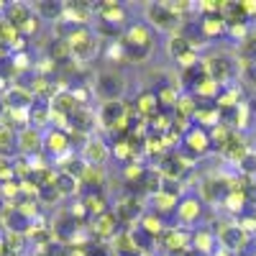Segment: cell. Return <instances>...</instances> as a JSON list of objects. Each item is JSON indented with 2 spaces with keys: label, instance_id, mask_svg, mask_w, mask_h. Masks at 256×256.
<instances>
[{
  "label": "cell",
  "instance_id": "1",
  "mask_svg": "<svg viewBox=\"0 0 256 256\" xmlns=\"http://www.w3.org/2000/svg\"><path fill=\"white\" fill-rule=\"evenodd\" d=\"M120 41H123L128 64H144V62H148V56H152L154 49H156L154 28L148 26L146 20H134V24H128Z\"/></svg>",
  "mask_w": 256,
  "mask_h": 256
},
{
  "label": "cell",
  "instance_id": "2",
  "mask_svg": "<svg viewBox=\"0 0 256 256\" xmlns=\"http://www.w3.org/2000/svg\"><path fill=\"white\" fill-rule=\"evenodd\" d=\"M67 44H70V52H72V62L84 67V64H90L98 54H100V46L102 41L100 36L95 34V28L90 26H77L70 36H67Z\"/></svg>",
  "mask_w": 256,
  "mask_h": 256
},
{
  "label": "cell",
  "instance_id": "3",
  "mask_svg": "<svg viewBox=\"0 0 256 256\" xmlns=\"http://www.w3.org/2000/svg\"><path fill=\"white\" fill-rule=\"evenodd\" d=\"M123 92H126V74L118 67H105L92 77V95L100 102L123 100Z\"/></svg>",
  "mask_w": 256,
  "mask_h": 256
},
{
  "label": "cell",
  "instance_id": "4",
  "mask_svg": "<svg viewBox=\"0 0 256 256\" xmlns=\"http://www.w3.org/2000/svg\"><path fill=\"white\" fill-rule=\"evenodd\" d=\"M205 70H208L210 80H216L220 88H226V84L236 82V77H241L236 54H226V52H216V54L205 56Z\"/></svg>",
  "mask_w": 256,
  "mask_h": 256
},
{
  "label": "cell",
  "instance_id": "5",
  "mask_svg": "<svg viewBox=\"0 0 256 256\" xmlns=\"http://www.w3.org/2000/svg\"><path fill=\"white\" fill-rule=\"evenodd\" d=\"M144 20L154 31H164V34H177L182 28V18L174 13L172 3H146L144 6Z\"/></svg>",
  "mask_w": 256,
  "mask_h": 256
},
{
  "label": "cell",
  "instance_id": "6",
  "mask_svg": "<svg viewBox=\"0 0 256 256\" xmlns=\"http://www.w3.org/2000/svg\"><path fill=\"white\" fill-rule=\"evenodd\" d=\"M3 18L8 20L13 28H18V34L24 36V38H26V36H34V34L38 31V24H41V18L36 16L34 6H31V3H24V0L8 3Z\"/></svg>",
  "mask_w": 256,
  "mask_h": 256
},
{
  "label": "cell",
  "instance_id": "7",
  "mask_svg": "<svg viewBox=\"0 0 256 256\" xmlns=\"http://www.w3.org/2000/svg\"><path fill=\"white\" fill-rule=\"evenodd\" d=\"M146 210H148V208H146L144 198L136 195V192H123V195L116 200V205H113V212L118 216V220H120L123 228L138 226L141 218L146 216Z\"/></svg>",
  "mask_w": 256,
  "mask_h": 256
},
{
  "label": "cell",
  "instance_id": "8",
  "mask_svg": "<svg viewBox=\"0 0 256 256\" xmlns=\"http://www.w3.org/2000/svg\"><path fill=\"white\" fill-rule=\"evenodd\" d=\"M202 218H205V202H202V198L195 195V192H184L180 205H177V212H174V226L195 230V228H200Z\"/></svg>",
  "mask_w": 256,
  "mask_h": 256
},
{
  "label": "cell",
  "instance_id": "9",
  "mask_svg": "<svg viewBox=\"0 0 256 256\" xmlns=\"http://www.w3.org/2000/svg\"><path fill=\"white\" fill-rule=\"evenodd\" d=\"M72 146H74V144H72V136H70L67 131H62V128L49 126L46 131H44V156H46L49 162H54V166H56L59 162H64L67 156L74 154Z\"/></svg>",
  "mask_w": 256,
  "mask_h": 256
},
{
  "label": "cell",
  "instance_id": "10",
  "mask_svg": "<svg viewBox=\"0 0 256 256\" xmlns=\"http://www.w3.org/2000/svg\"><path fill=\"white\" fill-rule=\"evenodd\" d=\"M166 54L180 64V70L195 67V64L202 62V59H200V49L192 44V41H190L184 34H180V31L166 38Z\"/></svg>",
  "mask_w": 256,
  "mask_h": 256
},
{
  "label": "cell",
  "instance_id": "11",
  "mask_svg": "<svg viewBox=\"0 0 256 256\" xmlns=\"http://www.w3.org/2000/svg\"><path fill=\"white\" fill-rule=\"evenodd\" d=\"M212 230H216L218 236V246L233 256H241L248 246V233L236 223V220H228V223H220V226H212Z\"/></svg>",
  "mask_w": 256,
  "mask_h": 256
},
{
  "label": "cell",
  "instance_id": "12",
  "mask_svg": "<svg viewBox=\"0 0 256 256\" xmlns=\"http://www.w3.org/2000/svg\"><path fill=\"white\" fill-rule=\"evenodd\" d=\"M180 152L187 154L192 162L205 156L208 152H212V146H210V131H208V128H202V126H198V123H192L187 131H184V136H182Z\"/></svg>",
  "mask_w": 256,
  "mask_h": 256
},
{
  "label": "cell",
  "instance_id": "13",
  "mask_svg": "<svg viewBox=\"0 0 256 256\" xmlns=\"http://www.w3.org/2000/svg\"><path fill=\"white\" fill-rule=\"evenodd\" d=\"M110 156H113V152H110L108 141H102V138H98V136H90L88 141L80 146V159L88 164V166L102 169V164L108 162Z\"/></svg>",
  "mask_w": 256,
  "mask_h": 256
},
{
  "label": "cell",
  "instance_id": "14",
  "mask_svg": "<svg viewBox=\"0 0 256 256\" xmlns=\"http://www.w3.org/2000/svg\"><path fill=\"white\" fill-rule=\"evenodd\" d=\"M159 248L166 251H190L192 248V230L182 226H166V230L159 236Z\"/></svg>",
  "mask_w": 256,
  "mask_h": 256
},
{
  "label": "cell",
  "instance_id": "15",
  "mask_svg": "<svg viewBox=\"0 0 256 256\" xmlns=\"http://www.w3.org/2000/svg\"><path fill=\"white\" fill-rule=\"evenodd\" d=\"M3 100V108L6 110H13V113H28L31 105L36 102V95L28 90V88H20V84H10V88L0 95Z\"/></svg>",
  "mask_w": 256,
  "mask_h": 256
},
{
  "label": "cell",
  "instance_id": "16",
  "mask_svg": "<svg viewBox=\"0 0 256 256\" xmlns=\"http://www.w3.org/2000/svg\"><path fill=\"white\" fill-rule=\"evenodd\" d=\"M18 154L28 156V159H36L44 154V131H38L34 126L18 131Z\"/></svg>",
  "mask_w": 256,
  "mask_h": 256
},
{
  "label": "cell",
  "instance_id": "17",
  "mask_svg": "<svg viewBox=\"0 0 256 256\" xmlns=\"http://www.w3.org/2000/svg\"><path fill=\"white\" fill-rule=\"evenodd\" d=\"M95 18L126 28L128 26V6L118 3V0H102V3H95Z\"/></svg>",
  "mask_w": 256,
  "mask_h": 256
},
{
  "label": "cell",
  "instance_id": "18",
  "mask_svg": "<svg viewBox=\"0 0 256 256\" xmlns=\"http://www.w3.org/2000/svg\"><path fill=\"white\" fill-rule=\"evenodd\" d=\"M95 18V3H84V0H70L64 3V18L72 26H90V20Z\"/></svg>",
  "mask_w": 256,
  "mask_h": 256
},
{
  "label": "cell",
  "instance_id": "19",
  "mask_svg": "<svg viewBox=\"0 0 256 256\" xmlns=\"http://www.w3.org/2000/svg\"><path fill=\"white\" fill-rule=\"evenodd\" d=\"M80 202H82L84 212H88L90 223L98 220V218H102L105 212H110V210H113V208L108 205V198H105V192H82V195H80Z\"/></svg>",
  "mask_w": 256,
  "mask_h": 256
},
{
  "label": "cell",
  "instance_id": "20",
  "mask_svg": "<svg viewBox=\"0 0 256 256\" xmlns=\"http://www.w3.org/2000/svg\"><path fill=\"white\" fill-rule=\"evenodd\" d=\"M134 110L141 120H152L156 113H162V105H159V98L152 92V90H144L138 92V98L134 100Z\"/></svg>",
  "mask_w": 256,
  "mask_h": 256
},
{
  "label": "cell",
  "instance_id": "21",
  "mask_svg": "<svg viewBox=\"0 0 256 256\" xmlns=\"http://www.w3.org/2000/svg\"><path fill=\"white\" fill-rule=\"evenodd\" d=\"M200 31L205 41H216L220 36H228V26L223 20V13H212V16H200Z\"/></svg>",
  "mask_w": 256,
  "mask_h": 256
},
{
  "label": "cell",
  "instance_id": "22",
  "mask_svg": "<svg viewBox=\"0 0 256 256\" xmlns=\"http://www.w3.org/2000/svg\"><path fill=\"white\" fill-rule=\"evenodd\" d=\"M36 16L41 20H46V24H59V20L64 18V3L62 0H36V3H31Z\"/></svg>",
  "mask_w": 256,
  "mask_h": 256
},
{
  "label": "cell",
  "instance_id": "23",
  "mask_svg": "<svg viewBox=\"0 0 256 256\" xmlns=\"http://www.w3.org/2000/svg\"><path fill=\"white\" fill-rule=\"evenodd\" d=\"M54 187L59 190V195L62 198H80L82 195V184L77 177L67 174V172H62V169H56V177H54Z\"/></svg>",
  "mask_w": 256,
  "mask_h": 256
},
{
  "label": "cell",
  "instance_id": "24",
  "mask_svg": "<svg viewBox=\"0 0 256 256\" xmlns=\"http://www.w3.org/2000/svg\"><path fill=\"white\" fill-rule=\"evenodd\" d=\"M28 118H31V126L38 128V131H44V128L52 126V102L46 100H36L28 110Z\"/></svg>",
  "mask_w": 256,
  "mask_h": 256
},
{
  "label": "cell",
  "instance_id": "25",
  "mask_svg": "<svg viewBox=\"0 0 256 256\" xmlns=\"http://www.w3.org/2000/svg\"><path fill=\"white\" fill-rule=\"evenodd\" d=\"M80 184H82V192H105V172L98 166H88Z\"/></svg>",
  "mask_w": 256,
  "mask_h": 256
},
{
  "label": "cell",
  "instance_id": "26",
  "mask_svg": "<svg viewBox=\"0 0 256 256\" xmlns=\"http://www.w3.org/2000/svg\"><path fill=\"white\" fill-rule=\"evenodd\" d=\"M166 226H169V223H166L162 216H156L154 210H146V216H144V218H141V223H138V228H141V230H146L148 236L156 238V241H159L162 233L166 230Z\"/></svg>",
  "mask_w": 256,
  "mask_h": 256
},
{
  "label": "cell",
  "instance_id": "27",
  "mask_svg": "<svg viewBox=\"0 0 256 256\" xmlns=\"http://www.w3.org/2000/svg\"><path fill=\"white\" fill-rule=\"evenodd\" d=\"M236 59L238 64H248V62H256V26L248 31V36L236 44Z\"/></svg>",
  "mask_w": 256,
  "mask_h": 256
},
{
  "label": "cell",
  "instance_id": "28",
  "mask_svg": "<svg viewBox=\"0 0 256 256\" xmlns=\"http://www.w3.org/2000/svg\"><path fill=\"white\" fill-rule=\"evenodd\" d=\"M233 134H236V131H233L230 126H223V123H218L216 128H210V146H212V152L220 154L223 148H226V144L230 141Z\"/></svg>",
  "mask_w": 256,
  "mask_h": 256
},
{
  "label": "cell",
  "instance_id": "29",
  "mask_svg": "<svg viewBox=\"0 0 256 256\" xmlns=\"http://www.w3.org/2000/svg\"><path fill=\"white\" fill-rule=\"evenodd\" d=\"M13 152H18V131L0 126V156H13Z\"/></svg>",
  "mask_w": 256,
  "mask_h": 256
},
{
  "label": "cell",
  "instance_id": "30",
  "mask_svg": "<svg viewBox=\"0 0 256 256\" xmlns=\"http://www.w3.org/2000/svg\"><path fill=\"white\" fill-rule=\"evenodd\" d=\"M102 56L108 62H113V64H128L123 41H105V44H102Z\"/></svg>",
  "mask_w": 256,
  "mask_h": 256
},
{
  "label": "cell",
  "instance_id": "31",
  "mask_svg": "<svg viewBox=\"0 0 256 256\" xmlns=\"http://www.w3.org/2000/svg\"><path fill=\"white\" fill-rule=\"evenodd\" d=\"M236 172L246 180H256V148H251V152L236 164Z\"/></svg>",
  "mask_w": 256,
  "mask_h": 256
},
{
  "label": "cell",
  "instance_id": "32",
  "mask_svg": "<svg viewBox=\"0 0 256 256\" xmlns=\"http://www.w3.org/2000/svg\"><path fill=\"white\" fill-rule=\"evenodd\" d=\"M36 200H38V205H41V208H52V205H56V202H59V200H64V198L59 195V190H56L54 184H46V187H41V190H38Z\"/></svg>",
  "mask_w": 256,
  "mask_h": 256
},
{
  "label": "cell",
  "instance_id": "33",
  "mask_svg": "<svg viewBox=\"0 0 256 256\" xmlns=\"http://www.w3.org/2000/svg\"><path fill=\"white\" fill-rule=\"evenodd\" d=\"M238 67H241V80L248 84V88H256V62L238 64Z\"/></svg>",
  "mask_w": 256,
  "mask_h": 256
},
{
  "label": "cell",
  "instance_id": "34",
  "mask_svg": "<svg viewBox=\"0 0 256 256\" xmlns=\"http://www.w3.org/2000/svg\"><path fill=\"white\" fill-rule=\"evenodd\" d=\"M244 10H246V16L254 20L256 18V3H254V0H246V3H244Z\"/></svg>",
  "mask_w": 256,
  "mask_h": 256
},
{
  "label": "cell",
  "instance_id": "35",
  "mask_svg": "<svg viewBox=\"0 0 256 256\" xmlns=\"http://www.w3.org/2000/svg\"><path fill=\"white\" fill-rule=\"evenodd\" d=\"M162 256H187V251H166V254H162Z\"/></svg>",
  "mask_w": 256,
  "mask_h": 256
},
{
  "label": "cell",
  "instance_id": "36",
  "mask_svg": "<svg viewBox=\"0 0 256 256\" xmlns=\"http://www.w3.org/2000/svg\"><path fill=\"white\" fill-rule=\"evenodd\" d=\"M254 256H256V251H254Z\"/></svg>",
  "mask_w": 256,
  "mask_h": 256
}]
</instances>
